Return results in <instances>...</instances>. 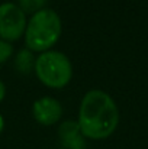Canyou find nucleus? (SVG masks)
Here are the masks:
<instances>
[{
	"mask_svg": "<svg viewBox=\"0 0 148 149\" xmlns=\"http://www.w3.org/2000/svg\"><path fill=\"white\" fill-rule=\"evenodd\" d=\"M62 114V107L60 101L52 97H42L34 103V116L41 125H54L60 120Z\"/></svg>",
	"mask_w": 148,
	"mask_h": 149,
	"instance_id": "5",
	"label": "nucleus"
},
{
	"mask_svg": "<svg viewBox=\"0 0 148 149\" xmlns=\"http://www.w3.org/2000/svg\"><path fill=\"white\" fill-rule=\"evenodd\" d=\"M35 71L41 83L51 88L65 87L73 75L70 59L67 55L57 51L42 52L35 59Z\"/></svg>",
	"mask_w": 148,
	"mask_h": 149,
	"instance_id": "3",
	"label": "nucleus"
},
{
	"mask_svg": "<svg viewBox=\"0 0 148 149\" xmlns=\"http://www.w3.org/2000/svg\"><path fill=\"white\" fill-rule=\"evenodd\" d=\"M12 52H13V47L7 41L0 39V64L6 62L12 56Z\"/></svg>",
	"mask_w": 148,
	"mask_h": 149,
	"instance_id": "9",
	"label": "nucleus"
},
{
	"mask_svg": "<svg viewBox=\"0 0 148 149\" xmlns=\"http://www.w3.org/2000/svg\"><path fill=\"white\" fill-rule=\"evenodd\" d=\"M4 94H6V88H4V84H3V81L0 80V101L4 99Z\"/></svg>",
	"mask_w": 148,
	"mask_h": 149,
	"instance_id": "10",
	"label": "nucleus"
},
{
	"mask_svg": "<svg viewBox=\"0 0 148 149\" xmlns=\"http://www.w3.org/2000/svg\"><path fill=\"white\" fill-rule=\"evenodd\" d=\"M62 145L67 149H84V141L81 138V130L79 122H64L58 132Z\"/></svg>",
	"mask_w": 148,
	"mask_h": 149,
	"instance_id": "6",
	"label": "nucleus"
},
{
	"mask_svg": "<svg viewBox=\"0 0 148 149\" xmlns=\"http://www.w3.org/2000/svg\"><path fill=\"white\" fill-rule=\"evenodd\" d=\"M47 0H19V7L25 13H36L42 10Z\"/></svg>",
	"mask_w": 148,
	"mask_h": 149,
	"instance_id": "8",
	"label": "nucleus"
},
{
	"mask_svg": "<svg viewBox=\"0 0 148 149\" xmlns=\"http://www.w3.org/2000/svg\"><path fill=\"white\" fill-rule=\"evenodd\" d=\"M61 35V19L52 9H42L32 15L25 31L26 47L35 52H47Z\"/></svg>",
	"mask_w": 148,
	"mask_h": 149,
	"instance_id": "2",
	"label": "nucleus"
},
{
	"mask_svg": "<svg viewBox=\"0 0 148 149\" xmlns=\"http://www.w3.org/2000/svg\"><path fill=\"white\" fill-rule=\"evenodd\" d=\"M119 123V111L112 97L102 91L92 90L81 100L79 111V126L83 136L105 139L110 136Z\"/></svg>",
	"mask_w": 148,
	"mask_h": 149,
	"instance_id": "1",
	"label": "nucleus"
},
{
	"mask_svg": "<svg viewBox=\"0 0 148 149\" xmlns=\"http://www.w3.org/2000/svg\"><path fill=\"white\" fill-rule=\"evenodd\" d=\"M34 65H35V62H34L31 51L23 49L18 54V56H16V68L20 72H29Z\"/></svg>",
	"mask_w": 148,
	"mask_h": 149,
	"instance_id": "7",
	"label": "nucleus"
},
{
	"mask_svg": "<svg viewBox=\"0 0 148 149\" xmlns=\"http://www.w3.org/2000/svg\"><path fill=\"white\" fill-rule=\"evenodd\" d=\"M26 31L25 12L15 3L0 4V38L12 42L18 41Z\"/></svg>",
	"mask_w": 148,
	"mask_h": 149,
	"instance_id": "4",
	"label": "nucleus"
},
{
	"mask_svg": "<svg viewBox=\"0 0 148 149\" xmlns=\"http://www.w3.org/2000/svg\"><path fill=\"white\" fill-rule=\"evenodd\" d=\"M3 127H4V122H3V117H1V114H0V133H1Z\"/></svg>",
	"mask_w": 148,
	"mask_h": 149,
	"instance_id": "11",
	"label": "nucleus"
}]
</instances>
